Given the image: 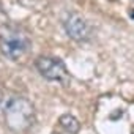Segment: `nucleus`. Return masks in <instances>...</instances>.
<instances>
[{
    "label": "nucleus",
    "instance_id": "nucleus-1",
    "mask_svg": "<svg viewBox=\"0 0 134 134\" xmlns=\"http://www.w3.org/2000/svg\"><path fill=\"white\" fill-rule=\"evenodd\" d=\"M3 117L7 126L14 132H24L27 131L33 121H35V109L33 104L22 98V96H8L2 101Z\"/></svg>",
    "mask_w": 134,
    "mask_h": 134
},
{
    "label": "nucleus",
    "instance_id": "nucleus-2",
    "mask_svg": "<svg viewBox=\"0 0 134 134\" xmlns=\"http://www.w3.org/2000/svg\"><path fill=\"white\" fill-rule=\"evenodd\" d=\"M30 49V38L18 29L7 27L0 32V51L10 60H19Z\"/></svg>",
    "mask_w": 134,
    "mask_h": 134
},
{
    "label": "nucleus",
    "instance_id": "nucleus-3",
    "mask_svg": "<svg viewBox=\"0 0 134 134\" xmlns=\"http://www.w3.org/2000/svg\"><path fill=\"white\" fill-rule=\"evenodd\" d=\"M36 70L40 71V74L47 79V81H57V82H63L68 77L66 73L65 63L60 58L55 57H38L35 62Z\"/></svg>",
    "mask_w": 134,
    "mask_h": 134
},
{
    "label": "nucleus",
    "instance_id": "nucleus-4",
    "mask_svg": "<svg viewBox=\"0 0 134 134\" xmlns=\"http://www.w3.org/2000/svg\"><path fill=\"white\" fill-rule=\"evenodd\" d=\"M63 25H65L66 35H68L71 40H74V41L82 43V41H88L92 38V27H90V24L87 22L85 18H82L77 13H70L65 18Z\"/></svg>",
    "mask_w": 134,
    "mask_h": 134
},
{
    "label": "nucleus",
    "instance_id": "nucleus-5",
    "mask_svg": "<svg viewBox=\"0 0 134 134\" xmlns=\"http://www.w3.org/2000/svg\"><path fill=\"white\" fill-rule=\"evenodd\" d=\"M58 123H60V126H62L66 132H70V134H76V132L79 131V128H81L77 118H76L74 115H71V114H63V115L60 117Z\"/></svg>",
    "mask_w": 134,
    "mask_h": 134
},
{
    "label": "nucleus",
    "instance_id": "nucleus-6",
    "mask_svg": "<svg viewBox=\"0 0 134 134\" xmlns=\"http://www.w3.org/2000/svg\"><path fill=\"white\" fill-rule=\"evenodd\" d=\"M0 101H2V98H0Z\"/></svg>",
    "mask_w": 134,
    "mask_h": 134
}]
</instances>
